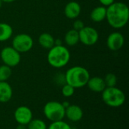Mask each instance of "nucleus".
I'll return each mask as SVG.
<instances>
[{
  "mask_svg": "<svg viewBox=\"0 0 129 129\" xmlns=\"http://www.w3.org/2000/svg\"><path fill=\"white\" fill-rule=\"evenodd\" d=\"M99 2L103 6L107 8L109 5H110L111 4H113L115 2V0H99Z\"/></svg>",
  "mask_w": 129,
  "mask_h": 129,
  "instance_id": "25",
  "label": "nucleus"
},
{
  "mask_svg": "<svg viewBox=\"0 0 129 129\" xmlns=\"http://www.w3.org/2000/svg\"><path fill=\"white\" fill-rule=\"evenodd\" d=\"M106 15H107V8L101 5L94 8L91 11L90 14V18L94 22L100 23L106 19Z\"/></svg>",
  "mask_w": 129,
  "mask_h": 129,
  "instance_id": "15",
  "label": "nucleus"
},
{
  "mask_svg": "<svg viewBox=\"0 0 129 129\" xmlns=\"http://www.w3.org/2000/svg\"><path fill=\"white\" fill-rule=\"evenodd\" d=\"M64 42L69 46H74L79 42V31L72 29L67 32L64 36Z\"/></svg>",
  "mask_w": 129,
  "mask_h": 129,
  "instance_id": "17",
  "label": "nucleus"
},
{
  "mask_svg": "<svg viewBox=\"0 0 129 129\" xmlns=\"http://www.w3.org/2000/svg\"><path fill=\"white\" fill-rule=\"evenodd\" d=\"M3 2H5V3H11V2H15L16 0H2Z\"/></svg>",
  "mask_w": 129,
  "mask_h": 129,
  "instance_id": "28",
  "label": "nucleus"
},
{
  "mask_svg": "<svg viewBox=\"0 0 129 129\" xmlns=\"http://www.w3.org/2000/svg\"><path fill=\"white\" fill-rule=\"evenodd\" d=\"M47 129H73L71 126L63 120L53 122L51 125L48 127Z\"/></svg>",
  "mask_w": 129,
  "mask_h": 129,
  "instance_id": "22",
  "label": "nucleus"
},
{
  "mask_svg": "<svg viewBox=\"0 0 129 129\" xmlns=\"http://www.w3.org/2000/svg\"><path fill=\"white\" fill-rule=\"evenodd\" d=\"M11 73L12 71L11 67L5 64L0 66V82H6L11 77Z\"/></svg>",
  "mask_w": 129,
  "mask_h": 129,
  "instance_id": "20",
  "label": "nucleus"
},
{
  "mask_svg": "<svg viewBox=\"0 0 129 129\" xmlns=\"http://www.w3.org/2000/svg\"><path fill=\"white\" fill-rule=\"evenodd\" d=\"M2 4H3V2H2V0H0V8H2Z\"/></svg>",
  "mask_w": 129,
  "mask_h": 129,
  "instance_id": "29",
  "label": "nucleus"
},
{
  "mask_svg": "<svg viewBox=\"0 0 129 129\" xmlns=\"http://www.w3.org/2000/svg\"><path fill=\"white\" fill-rule=\"evenodd\" d=\"M104 82L106 85V87H115L117 84V76L114 73H107L104 79Z\"/></svg>",
  "mask_w": 129,
  "mask_h": 129,
  "instance_id": "21",
  "label": "nucleus"
},
{
  "mask_svg": "<svg viewBox=\"0 0 129 129\" xmlns=\"http://www.w3.org/2000/svg\"><path fill=\"white\" fill-rule=\"evenodd\" d=\"M0 57L4 64L11 68L17 67L21 60L20 53L15 50L12 46H7L2 48Z\"/></svg>",
  "mask_w": 129,
  "mask_h": 129,
  "instance_id": "6",
  "label": "nucleus"
},
{
  "mask_svg": "<svg viewBox=\"0 0 129 129\" xmlns=\"http://www.w3.org/2000/svg\"><path fill=\"white\" fill-rule=\"evenodd\" d=\"M62 105L63 106V107L66 109V108H67L70 105V104L68 102V101H63V103H62Z\"/></svg>",
  "mask_w": 129,
  "mask_h": 129,
  "instance_id": "27",
  "label": "nucleus"
},
{
  "mask_svg": "<svg viewBox=\"0 0 129 129\" xmlns=\"http://www.w3.org/2000/svg\"><path fill=\"white\" fill-rule=\"evenodd\" d=\"M13 96V89L7 82H0V103L8 102Z\"/></svg>",
  "mask_w": 129,
  "mask_h": 129,
  "instance_id": "14",
  "label": "nucleus"
},
{
  "mask_svg": "<svg viewBox=\"0 0 129 129\" xmlns=\"http://www.w3.org/2000/svg\"><path fill=\"white\" fill-rule=\"evenodd\" d=\"M61 92H62V94L65 97V98H70L72 97L74 93H75V88L68 85V84H64L63 86H62V89H61Z\"/></svg>",
  "mask_w": 129,
  "mask_h": 129,
  "instance_id": "23",
  "label": "nucleus"
},
{
  "mask_svg": "<svg viewBox=\"0 0 129 129\" xmlns=\"http://www.w3.org/2000/svg\"><path fill=\"white\" fill-rule=\"evenodd\" d=\"M79 42L87 46L95 45L99 39L98 30L91 26H84L79 31Z\"/></svg>",
  "mask_w": 129,
  "mask_h": 129,
  "instance_id": "8",
  "label": "nucleus"
},
{
  "mask_svg": "<svg viewBox=\"0 0 129 129\" xmlns=\"http://www.w3.org/2000/svg\"><path fill=\"white\" fill-rule=\"evenodd\" d=\"M102 100L108 107L116 108L122 106L125 102V94L119 88L106 87L101 92Z\"/></svg>",
  "mask_w": 129,
  "mask_h": 129,
  "instance_id": "4",
  "label": "nucleus"
},
{
  "mask_svg": "<svg viewBox=\"0 0 129 129\" xmlns=\"http://www.w3.org/2000/svg\"><path fill=\"white\" fill-rule=\"evenodd\" d=\"M14 117L18 124L27 125V124L33 119V114L31 109L28 107L20 106L15 110L14 113Z\"/></svg>",
  "mask_w": 129,
  "mask_h": 129,
  "instance_id": "9",
  "label": "nucleus"
},
{
  "mask_svg": "<svg viewBox=\"0 0 129 129\" xmlns=\"http://www.w3.org/2000/svg\"><path fill=\"white\" fill-rule=\"evenodd\" d=\"M106 19L109 25L114 29H121L128 22L129 8L121 2H114L107 7Z\"/></svg>",
  "mask_w": 129,
  "mask_h": 129,
  "instance_id": "1",
  "label": "nucleus"
},
{
  "mask_svg": "<svg viewBox=\"0 0 129 129\" xmlns=\"http://www.w3.org/2000/svg\"><path fill=\"white\" fill-rule=\"evenodd\" d=\"M27 129H47L46 123L39 119H33L26 125Z\"/></svg>",
  "mask_w": 129,
  "mask_h": 129,
  "instance_id": "19",
  "label": "nucleus"
},
{
  "mask_svg": "<svg viewBox=\"0 0 129 129\" xmlns=\"http://www.w3.org/2000/svg\"><path fill=\"white\" fill-rule=\"evenodd\" d=\"M88 88L94 92L96 93H101L106 88V85L103 78L99 76H94L90 77L88 81L87 85Z\"/></svg>",
  "mask_w": 129,
  "mask_h": 129,
  "instance_id": "13",
  "label": "nucleus"
},
{
  "mask_svg": "<svg viewBox=\"0 0 129 129\" xmlns=\"http://www.w3.org/2000/svg\"><path fill=\"white\" fill-rule=\"evenodd\" d=\"M64 77L66 83L76 89L87 85L90 79V73L86 68L81 66H75L67 70Z\"/></svg>",
  "mask_w": 129,
  "mask_h": 129,
  "instance_id": "2",
  "label": "nucleus"
},
{
  "mask_svg": "<svg viewBox=\"0 0 129 129\" xmlns=\"http://www.w3.org/2000/svg\"><path fill=\"white\" fill-rule=\"evenodd\" d=\"M73 29H74L76 31H79L85 26V25H84L83 21H82L81 20H76L73 23Z\"/></svg>",
  "mask_w": 129,
  "mask_h": 129,
  "instance_id": "24",
  "label": "nucleus"
},
{
  "mask_svg": "<svg viewBox=\"0 0 129 129\" xmlns=\"http://www.w3.org/2000/svg\"><path fill=\"white\" fill-rule=\"evenodd\" d=\"M15 129H27V127H26V125H25L18 124L17 126L16 127V128Z\"/></svg>",
  "mask_w": 129,
  "mask_h": 129,
  "instance_id": "26",
  "label": "nucleus"
},
{
  "mask_svg": "<svg viewBox=\"0 0 129 129\" xmlns=\"http://www.w3.org/2000/svg\"><path fill=\"white\" fill-rule=\"evenodd\" d=\"M33 46V38L26 33L16 35L12 40V47L19 53H25L30 51Z\"/></svg>",
  "mask_w": 129,
  "mask_h": 129,
  "instance_id": "7",
  "label": "nucleus"
},
{
  "mask_svg": "<svg viewBox=\"0 0 129 129\" xmlns=\"http://www.w3.org/2000/svg\"><path fill=\"white\" fill-rule=\"evenodd\" d=\"M70 60V52L69 49L63 46L54 45L48 50L47 60L49 65L54 68L60 69L68 64Z\"/></svg>",
  "mask_w": 129,
  "mask_h": 129,
  "instance_id": "3",
  "label": "nucleus"
},
{
  "mask_svg": "<svg viewBox=\"0 0 129 129\" xmlns=\"http://www.w3.org/2000/svg\"><path fill=\"white\" fill-rule=\"evenodd\" d=\"M43 113L46 119L51 122L63 120L65 117V108L62 103L55 101L46 103L43 108Z\"/></svg>",
  "mask_w": 129,
  "mask_h": 129,
  "instance_id": "5",
  "label": "nucleus"
},
{
  "mask_svg": "<svg viewBox=\"0 0 129 129\" xmlns=\"http://www.w3.org/2000/svg\"><path fill=\"white\" fill-rule=\"evenodd\" d=\"M13 35V29L6 23H0V42H5L11 39Z\"/></svg>",
  "mask_w": 129,
  "mask_h": 129,
  "instance_id": "18",
  "label": "nucleus"
},
{
  "mask_svg": "<svg viewBox=\"0 0 129 129\" xmlns=\"http://www.w3.org/2000/svg\"><path fill=\"white\" fill-rule=\"evenodd\" d=\"M81 11L82 8L79 3L75 1H71L66 5L64 8V14L67 18L73 20L80 15Z\"/></svg>",
  "mask_w": 129,
  "mask_h": 129,
  "instance_id": "12",
  "label": "nucleus"
},
{
  "mask_svg": "<svg viewBox=\"0 0 129 129\" xmlns=\"http://www.w3.org/2000/svg\"><path fill=\"white\" fill-rule=\"evenodd\" d=\"M65 116L71 122H79L83 117V110L78 105L70 104L65 109Z\"/></svg>",
  "mask_w": 129,
  "mask_h": 129,
  "instance_id": "11",
  "label": "nucleus"
},
{
  "mask_svg": "<svg viewBox=\"0 0 129 129\" xmlns=\"http://www.w3.org/2000/svg\"><path fill=\"white\" fill-rule=\"evenodd\" d=\"M39 45L45 49L49 50L53 46H54V41L53 36L48 33H42L38 39Z\"/></svg>",
  "mask_w": 129,
  "mask_h": 129,
  "instance_id": "16",
  "label": "nucleus"
},
{
  "mask_svg": "<svg viewBox=\"0 0 129 129\" xmlns=\"http://www.w3.org/2000/svg\"><path fill=\"white\" fill-rule=\"evenodd\" d=\"M125 44V38L123 35L119 32L110 33L107 39V48L110 51H116L120 50Z\"/></svg>",
  "mask_w": 129,
  "mask_h": 129,
  "instance_id": "10",
  "label": "nucleus"
}]
</instances>
